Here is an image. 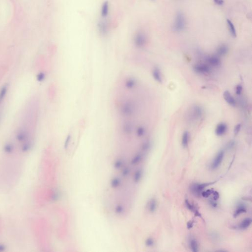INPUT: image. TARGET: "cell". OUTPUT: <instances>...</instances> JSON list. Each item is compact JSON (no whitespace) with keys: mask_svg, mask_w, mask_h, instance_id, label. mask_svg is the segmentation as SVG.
<instances>
[{"mask_svg":"<svg viewBox=\"0 0 252 252\" xmlns=\"http://www.w3.org/2000/svg\"><path fill=\"white\" fill-rule=\"evenodd\" d=\"M193 112L194 117H195L196 118H198L202 116L203 111L201 107L199 106H195L193 108Z\"/></svg>","mask_w":252,"mask_h":252,"instance_id":"18","label":"cell"},{"mask_svg":"<svg viewBox=\"0 0 252 252\" xmlns=\"http://www.w3.org/2000/svg\"><path fill=\"white\" fill-rule=\"evenodd\" d=\"M227 129V125L224 123H221L216 127L215 131V134L218 136H222L226 133Z\"/></svg>","mask_w":252,"mask_h":252,"instance_id":"8","label":"cell"},{"mask_svg":"<svg viewBox=\"0 0 252 252\" xmlns=\"http://www.w3.org/2000/svg\"><path fill=\"white\" fill-rule=\"evenodd\" d=\"M226 23L228 25L229 31V32H230V34L232 35V37H236V31L235 26H234V24H233V22H232V21L229 19H226Z\"/></svg>","mask_w":252,"mask_h":252,"instance_id":"15","label":"cell"},{"mask_svg":"<svg viewBox=\"0 0 252 252\" xmlns=\"http://www.w3.org/2000/svg\"><path fill=\"white\" fill-rule=\"evenodd\" d=\"M16 138L20 142H26L28 138L29 135L27 131L24 129H20L16 134Z\"/></svg>","mask_w":252,"mask_h":252,"instance_id":"7","label":"cell"},{"mask_svg":"<svg viewBox=\"0 0 252 252\" xmlns=\"http://www.w3.org/2000/svg\"><path fill=\"white\" fill-rule=\"evenodd\" d=\"M246 212H247V207L243 203H239L237 206V208L234 211L233 217L234 218L238 217V216L239 215H241L242 214L245 213Z\"/></svg>","mask_w":252,"mask_h":252,"instance_id":"9","label":"cell"},{"mask_svg":"<svg viewBox=\"0 0 252 252\" xmlns=\"http://www.w3.org/2000/svg\"><path fill=\"white\" fill-rule=\"evenodd\" d=\"M153 76L155 79L158 82H162V78L161 76V72L158 68H155L153 71Z\"/></svg>","mask_w":252,"mask_h":252,"instance_id":"19","label":"cell"},{"mask_svg":"<svg viewBox=\"0 0 252 252\" xmlns=\"http://www.w3.org/2000/svg\"><path fill=\"white\" fill-rule=\"evenodd\" d=\"M194 70L197 73H209L210 71V68L208 65L203 64H199L196 65L194 67Z\"/></svg>","mask_w":252,"mask_h":252,"instance_id":"5","label":"cell"},{"mask_svg":"<svg viewBox=\"0 0 252 252\" xmlns=\"http://www.w3.org/2000/svg\"><path fill=\"white\" fill-rule=\"evenodd\" d=\"M37 80L39 81H42L45 77L44 74L43 72H40L37 75Z\"/></svg>","mask_w":252,"mask_h":252,"instance_id":"29","label":"cell"},{"mask_svg":"<svg viewBox=\"0 0 252 252\" xmlns=\"http://www.w3.org/2000/svg\"><path fill=\"white\" fill-rule=\"evenodd\" d=\"M251 223H252V219L250 218H246L241 222L240 224H239V229H243V230L248 229L251 226Z\"/></svg>","mask_w":252,"mask_h":252,"instance_id":"14","label":"cell"},{"mask_svg":"<svg viewBox=\"0 0 252 252\" xmlns=\"http://www.w3.org/2000/svg\"><path fill=\"white\" fill-rule=\"evenodd\" d=\"M189 245H190V249L192 251L194 252H198V249H199L198 244L196 239L192 238L190 239Z\"/></svg>","mask_w":252,"mask_h":252,"instance_id":"17","label":"cell"},{"mask_svg":"<svg viewBox=\"0 0 252 252\" xmlns=\"http://www.w3.org/2000/svg\"><path fill=\"white\" fill-rule=\"evenodd\" d=\"M216 182H213L205 183H194L191 186L190 190L197 197H200L203 190L208 186L214 184Z\"/></svg>","mask_w":252,"mask_h":252,"instance_id":"2","label":"cell"},{"mask_svg":"<svg viewBox=\"0 0 252 252\" xmlns=\"http://www.w3.org/2000/svg\"><path fill=\"white\" fill-rule=\"evenodd\" d=\"M236 145V142L234 140H231L230 142H229L228 143V144H226V148L228 150L232 149V148H233V147Z\"/></svg>","mask_w":252,"mask_h":252,"instance_id":"25","label":"cell"},{"mask_svg":"<svg viewBox=\"0 0 252 252\" xmlns=\"http://www.w3.org/2000/svg\"><path fill=\"white\" fill-rule=\"evenodd\" d=\"M32 144L30 141H29V142L26 141V142H24L22 146V151L23 152L28 151L29 150L31 149V148H32Z\"/></svg>","mask_w":252,"mask_h":252,"instance_id":"21","label":"cell"},{"mask_svg":"<svg viewBox=\"0 0 252 252\" xmlns=\"http://www.w3.org/2000/svg\"><path fill=\"white\" fill-rule=\"evenodd\" d=\"M242 89H243V88H242L241 85H237L236 87V94L237 95H240L241 94V93H242Z\"/></svg>","mask_w":252,"mask_h":252,"instance_id":"27","label":"cell"},{"mask_svg":"<svg viewBox=\"0 0 252 252\" xmlns=\"http://www.w3.org/2000/svg\"><path fill=\"white\" fill-rule=\"evenodd\" d=\"M241 127V125L240 124H238L235 126L234 129V134L235 135H238L239 131H240Z\"/></svg>","mask_w":252,"mask_h":252,"instance_id":"26","label":"cell"},{"mask_svg":"<svg viewBox=\"0 0 252 252\" xmlns=\"http://www.w3.org/2000/svg\"><path fill=\"white\" fill-rule=\"evenodd\" d=\"M154 241H153V239H151V238H149V239H147L146 241V244L148 246H152L154 245Z\"/></svg>","mask_w":252,"mask_h":252,"instance_id":"32","label":"cell"},{"mask_svg":"<svg viewBox=\"0 0 252 252\" xmlns=\"http://www.w3.org/2000/svg\"><path fill=\"white\" fill-rule=\"evenodd\" d=\"M212 195L213 199L214 200H215V201H218V199H219V198H220V194H219V193L217 192V191H214L213 193L212 194Z\"/></svg>","mask_w":252,"mask_h":252,"instance_id":"28","label":"cell"},{"mask_svg":"<svg viewBox=\"0 0 252 252\" xmlns=\"http://www.w3.org/2000/svg\"><path fill=\"white\" fill-rule=\"evenodd\" d=\"M134 40L135 45L138 47H144L146 43V37L145 35L141 32L136 33Z\"/></svg>","mask_w":252,"mask_h":252,"instance_id":"4","label":"cell"},{"mask_svg":"<svg viewBox=\"0 0 252 252\" xmlns=\"http://www.w3.org/2000/svg\"><path fill=\"white\" fill-rule=\"evenodd\" d=\"M186 26V20L184 13L181 12H178L175 16L173 30L175 32H181L185 30Z\"/></svg>","mask_w":252,"mask_h":252,"instance_id":"1","label":"cell"},{"mask_svg":"<svg viewBox=\"0 0 252 252\" xmlns=\"http://www.w3.org/2000/svg\"><path fill=\"white\" fill-rule=\"evenodd\" d=\"M209 204L213 208H217V207L218 203L216 202V201L214 200L213 199H211L210 200Z\"/></svg>","mask_w":252,"mask_h":252,"instance_id":"30","label":"cell"},{"mask_svg":"<svg viewBox=\"0 0 252 252\" xmlns=\"http://www.w3.org/2000/svg\"><path fill=\"white\" fill-rule=\"evenodd\" d=\"M8 90H9V85L7 84H5L0 89V104H1L5 99L7 93H8Z\"/></svg>","mask_w":252,"mask_h":252,"instance_id":"12","label":"cell"},{"mask_svg":"<svg viewBox=\"0 0 252 252\" xmlns=\"http://www.w3.org/2000/svg\"><path fill=\"white\" fill-rule=\"evenodd\" d=\"M185 203L187 208L189 210H190L191 211H192L194 213V215H196L197 217H199L200 218L201 217V213L199 212V211H198V210L197 209L196 207H195V206H194L193 204H192V203H191L190 202H189V201H188V199H185Z\"/></svg>","mask_w":252,"mask_h":252,"instance_id":"11","label":"cell"},{"mask_svg":"<svg viewBox=\"0 0 252 252\" xmlns=\"http://www.w3.org/2000/svg\"><path fill=\"white\" fill-rule=\"evenodd\" d=\"M207 61L210 65L213 67H218L221 64L220 58L216 56L209 57L207 58Z\"/></svg>","mask_w":252,"mask_h":252,"instance_id":"10","label":"cell"},{"mask_svg":"<svg viewBox=\"0 0 252 252\" xmlns=\"http://www.w3.org/2000/svg\"><path fill=\"white\" fill-rule=\"evenodd\" d=\"M157 204L156 201L154 199H153L151 201L149 205V209L150 211L152 212H154L157 209Z\"/></svg>","mask_w":252,"mask_h":252,"instance_id":"22","label":"cell"},{"mask_svg":"<svg viewBox=\"0 0 252 252\" xmlns=\"http://www.w3.org/2000/svg\"><path fill=\"white\" fill-rule=\"evenodd\" d=\"M5 249V246L3 245L0 244V252L4 251Z\"/></svg>","mask_w":252,"mask_h":252,"instance_id":"34","label":"cell"},{"mask_svg":"<svg viewBox=\"0 0 252 252\" xmlns=\"http://www.w3.org/2000/svg\"><path fill=\"white\" fill-rule=\"evenodd\" d=\"M225 156L224 151L221 150L218 153L213 162L211 163V168L212 170H215L217 169L221 165Z\"/></svg>","mask_w":252,"mask_h":252,"instance_id":"3","label":"cell"},{"mask_svg":"<svg viewBox=\"0 0 252 252\" xmlns=\"http://www.w3.org/2000/svg\"><path fill=\"white\" fill-rule=\"evenodd\" d=\"M229 52V47L226 44L220 45L217 49V53L219 56H223L226 55Z\"/></svg>","mask_w":252,"mask_h":252,"instance_id":"13","label":"cell"},{"mask_svg":"<svg viewBox=\"0 0 252 252\" xmlns=\"http://www.w3.org/2000/svg\"><path fill=\"white\" fill-rule=\"evenodd\" d=\"M223 98L229 105L232 107H236V100L233 97L229 92L228 91L224 92L223 93Z\"/></svg>","mask_w":252,"mask_h":252,"instance_id":"6","label":"cell"},{"mask_svg":"<svg viewBox=\"0 0 252 252\" xmlns=\"http://www.w3.org/2000/svg\"><path fill=\"white\" fill-rule=\"evenodd\" d=\"M189 135L188 131H185L183 134L182 138V144L184 148L188 146L189 143Z\"/></svg>","mask_w":252,"mask_h":252,"instance_id":"20","label":"cell"},{"mask_svg":"<svg viewBox=\"0 0 252 252\" xmlns=\"http://www.w3.org/2000/svg\"><path fill=\"white\" fill-rule=\"evenodd\" d=\"M194 221H193V220H191V221H190L188 222V223H187V229H192L193 226H194Z\"/></svg>","mask_w":252,"mask_h":252,"instance_id":"31","label":"cell"},{"mask_svg":"<svg viewBox=\"0 0 252 252\" xmlns=\"http://www.w3.org/2000/svg\"><path fill=\"white\" fill-rule=\"evenodd\" d=\"M214 2L216 5H224V0H213Z\"/></svg>","mask_w":252,"mask_h":252,"instance_id":"33","label":"cell"},{"mask_svg":"<svg viewBox=\"0 0 252 252\" xmlns=\"http://www.w3.org/2000/svg\"><path fill=\"white\" fill-rule=\"evenodd\" d=\"M213 192V190H210H210H207L205 191H203L201 193V196H202L203 198H208L209 197L211 196V194H212Z\"/></svg>","mask_w":252,"mask_h":252,"instance_id":"24","label":"cell"},{"mask_svg":"<svg viewBox=\"0 0 252 252\" xmlns=\"http://www.w3.org/2000/svg\"><path fill=\"white\" fill-rule=\"evenodd\" d=\"M109 12H110L109 5H108V3L106 2H104L102 5V9H101V16L103 18H106L108 16Z\"/></svg>","mask_w":252,"mask_h":252,"instance_id":"16","label":"cell"},{"mask_svg":"<svg viewBox=\"0 0 252 252\" xmlns=\"http://www.w3.org/2000/svg\"><path fill=\"white\" fill-rule=\"evenodd\" d=\"M13 149L14 147L13 145L9 143H8L4 146V151L7 153H12L13 151Z\"/></svg>","mask_w":252,"mask_h":252,"instance_id":"23","label":"cell"}]
</instances>
